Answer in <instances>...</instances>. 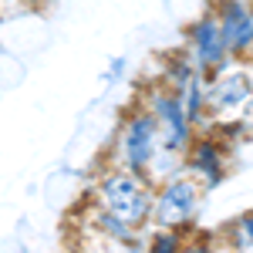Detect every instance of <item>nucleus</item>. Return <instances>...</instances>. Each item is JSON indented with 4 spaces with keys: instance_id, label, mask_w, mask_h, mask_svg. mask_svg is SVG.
<instances>
[{
    "instance_id": "14",
    "label": "nucleus",
    "mask_w": 253,
    "mask_h": 253,
    "mask_svg": "<svg viewBox=\"0 0 253 253\" xmlns=\"http://www.w3.org/2000/svg\"><path fill=\"white\" fill-rule=\"evenodd\" d=\"M250 7H253V0H250Z\"/></svg>"
},
{
    "instance_id": "7",
    "label": "nucleus",
    "mask_w": 253,
    "mask_h": 253,
    "mask_svg": "<svg viewBox=\"0 0 253 253\" xmlns=\"http://www.w3.org/2000/svg\"><path fill=\"white\" fill-rule=\"evenodd\" d=\"M230 159H233V145L223 142L210 128V132H199L193 138V145L182 156V169L189 175H196L206 186V193H213V189H219L226 182V175H230Z\"/></svg>"
},
{
    "instance_id": "13",
    "label": "nucleus",
    "mask_w": 253,
    "mask_h": 253,
    "mask_svg": "<svg viewBox=\"0 0 253 253\" xmlns=\"http://www.w3.org/2000/svg\"><path fill=\"white\" fill-rule=\"evenodd\" d=\"M98 253H108V250H98ZM122 253H128V250H122Z\"/></svg>"
},
{
    "instance_id": "11",
    "label": "nucleus",
    "mask_w": 253,
    "mask_h": 253,
    "mask_svg": "<svg viewBox=\"0 0 253 253\" xmlns=\"http://www.w3.org/2000/svg\"><path fill=\"white\" fill-rule=\"evenodd\" d=\"M230 247H233V250L253 247V210L240 213L233 223H230Z\"/></svg>"
},
{
    "instance_id": "2",
    "label": "nucleus",
    "mask_w": 253,
    "mask_h": 253,
    "mask_svg": "<svg viewBox=\"0 0 253 253\" xmlns=\"http://www.w3.org/2000/svg\"><path fill=\"white\" fill-rule=\"evenodd\" d=\"M162 156H166V145H162L159 122H156V115L138 101L135 108H128V112L122 115V122H118L115 166L152 179V172H156V166H159Z\"/></svg>"
},
{
    "instance_id": "6",
    "label": "nucleus",
    "mask_w": 253,
    "mask_h": 253,
    "mask_svg": "<svg viewBox=\"0 0 253 253\" xmlns=\"http://www.w3.org/2000/svg\"><path fill=\"white\" fill-rule=\"evenodd\" d=\"M182 47L189 51L193 64L199 68V75H216L219 68H226L230 61H236L226 47V38H223V27L216 20L213 7H206L196 20H189V27L182 31Z\"/></svg>"
},
{
    "instance_id": "10",
    "label": "nucleus",
    "mask_w": 253,
    "mask_h": 253,
    "mask_svg": "<svg viewBox=\"0 0 253 253\" xmlns=\"http://www.w3.org/2000/svg\"><path fill=\"white\" fill-rule=\"evenodd\" d=\"M189 230H175V226H149L145 236V253H179L186 243Z\"/></svg>"
},
{
    "instance_id": "12",
    "label": "nucleus",
    "mask_w": 253,
    "mask_h": 253,
    "mask_svg": "<svg viewBox=\"0 0 253 253\" xmlns=\"http://www.w3.org/2000/svg\"><path fill=\"white\" fill-rule=\"evenodd\" d=\"M179 253H216V243H213V236L206 233V230H199V226H193Z\"/></svg>"
},
{
    "instance_id": "5",
    "label": "nucleus",
    "mask_w": 253,
    "mask_h": 253,
    "mask_svg": "<svg viewBox=\"0 0 253 253\" xmlns=\"http://www.w3.org/2000/svg\"><path fill=\"white\" fill-rule=\"evenodd\" d=\"M206 98H210V112L216 122L240 118V112L253 98V61H230L226 68L210 75L206 78Z\"/></svg>"
},
{
    "instance_id": "1",
    "label": "nucleus",
    "mask_w": 253,
    "mask_h": 253,
    "mask_svg": "<svg viewBox=\"0 0 253 253\" xmlns=\"http://www.w3.org/2000/svg\"><path fill=\"white\" fill-rule=\"evenodd\" d=\"M91 199L98 206H105L108 213L125 219L132 230H149L152 226V213H156V182L149 175L128 172L122 166H108L101 169L91 186Z\"/></svg>"
},
{
    "instance_id": "8",
    "label": "nucleus",
    "mask_w": 253,
    "mask_h": 253,
    "mask_svg": "<svg viewBox=\"0 0 253 253\" xmlns=\"http://www.w3.org/2000/svg\"><path fill=\"white\" fill-rule=\"evenodd\" d=\"M210 7H213L219 27H223L230 54L236 61H253V7H250V0H216Z\"/></svg>"
},
{
    "instance_id": "3",
    "label": "nucleus",
    "mask_w": 253,
    "mask_h": 253,
    "mask_svg": "<svg viewBox=\"0 0 253 253\" xmlns=\"http://www.w3.org/2000/svg\"><path fill=\"white\" fill-rule=\"evenodd\" d=\"M206 199V186L189 175L186 169L166 175L156 182V213H152V226H175V230H193L199 206Z\"/></svg>"
},
{
    "instance_id": "9",
    "label": "nucleus",
    "mask_w": 253,
    "mask_h": 253,
    "mask_svg": "<svg viewBox=\"0 0 253 253\" xmlns=\"http://www.w3.org/2000/svg\"><path fill=\"white\" fill-rule=\"evenodd\" d=\"M199 75V68L193 64L189 51L186 47H175V51H166L162 54V64H159V81L166 88H172L175 95L182 98V91L189 88V81Z\"/></svg>"
},
{
    "instance_id": "4",
    "label": "nucleus",
    "mask_w": 253,
    "mask_h": 253,
    "mask_svg": "<svg viewBox=\"0 0 253 253\" xmlns=\"http://www.w3.org/2000/svg\"><path fill=\"white\" fill-rule=\"evenodd\" d=\"M142 105L156 115L166 152H172V156H186V149L193 145V138L199 135V132H196V125L189 122L186 108H182V98L156 78L152 84L142 88Z\"/></svg>"
}]
</instances>
